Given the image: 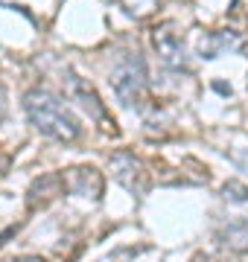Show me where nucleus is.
Masks as SVG:
<instances>
[{
  "instance_id": "obj_8",
  "label": "nucleus",
  "mask_w": 248,
  "mask_h": 262,
  "mask_svg": "<svg viewBox=\"0 0 248 262\" xmlns=\"http://www.w3.org/2000/svg\"><path fill=\"white\" fill-rule=\"evenodd\" d=\"M65 175L61 172H50V175H41L32 187H29V210H38V207L50 204L53 198L65 195Z\"/></svg>"
},
{
  "instance_id": "obj_1",
  "label": "nucleus",
  "mask_w": 248,
  "mask_h": 262,
  "mask_svg": "<svg viewBox=\"0 0 248 262\" xmlns=\"http://www.w3.org/2000/svg\"><path fill=\"white\" fill-rule=\"evenodd\" d=\"M24 111H27V120L32 122V128L56 143H73L82 134L79 117L53 91H44V88L27 91L24 94Z\"/></svg>"
},
{
  "instance_id": "obj_10",
  "label": "nucleus",
  "mask_w": 248,
  "mask_h": 262,
  "mask_svg": "<svg viewBox=\"0 0 248 262\" xmlns=\"http://www.w3.org/2000/svg\"><path fill=\"white\" fill-rule=\"evenodd\" d=\"M158 3H161V0H120L123 12L129 15V18H134V20L149 18V15L158 9Z\"/></svg>"
},
{
  "instance_id": "obj_7",
  "label": "nucleus",
  "mask_w": 248,
  "mask_h": 262,
  "mask_svg": "<svg viewBox=\"0 0 248 262\" xmlns=\"http://www.w3.org/2000/svg\"><path fill=\"white\" fill-rule=\"evenodd\" d=\"M67 94L73 96V99H79V105H82V108H85L91 117H94V120L102 122V128H108V125L114 128V120L108 122L105 105L99 102V96L94 94V88H91V84H85V79H79L73 70H67Z\"/></svg>"
},
{
  "instance_id": "obj_13",
  "label": "nucleus",
  "mask_w": 248,
  "mask_h": 262,
  "mask_svg": "<svg viewBox=\"0 0 248 262\" xmlns=\"http://www.w3.org/2000/svg\"><path fill=\"white\" fill-rule=\"evenodd\" d=\"M6 169H9V158H6V155H0V178L6 175Z\"/></svg>"
},
{
  "instance_id": "obj_2",
  "label": "nucleus",
  "mask_w": 248,
  "mask_h": 262,
  "mask_svg": "<svg viewBox=\"0 0 248 262\" xmlns=\"http://www.w3.org/2000/svg\"><path fill=\"white\" fill-rule=\"evenodd\" d=\"M111 88L126 108H143L146 94H149V76H146V61L140 58V53H126L111 67Z\"/></svg>"
},
{
  "instance_id": "obj_12",
  "label": "nucleus",
  "mask_w": 248,
  "mask_h": 262,
  "mask_svg": "<svg viewBox=\"0 0 248 262\" xmlns=\"http://www.w3.org/2000/svg\"><path fill=\"white\" fill-rule=\"evenodd\" d=\"M3 262H44L41 256H15V259H3Z\"/></svg>"
},
{
  "instance_id": "obj_14",
  "label": "nucleus",
  "mask_w": 248,
  "mask_h": 262,
  "mask_svg": "<svg viewBox=\"0 0 248 262\" xmlns=\"http://www.w3.org/2000/svg\"><path fill=\"white\" fill-rule=\"evenodd\" d=\"M12 236V230H6V233H0V245H3V239H9Z\"/></svg>"
},
{
  "instance_id": "obj_9",
  "label": "nucleus",
  "mask_w": 248,
  "mask_h": 262,
  "mask_svg": "<svg viewBox=\"0 0 248 262\" xmlns=\"http://www.w3.org/2000/svg\"><path fill=\"white\" fill-rule=\"evenodd\" d=\"M219 242L228 248V251H248V222L245 219H239V222H231L228 227H222L219 230Z\"/></svg>"
},
{
  "instance_id": "obj_6",
  "label": "nucleus",
  "mask_w": 248,
  "mask_h": 262,
  "mask_svg": "<svg viewBox=\"0 0 248 262\" xmlns=\"http://www.w3.org/2000/svg\"><path fill=\"white\" fill-rule=\"evenodd\" d=\"M61 175H65V187L70 195L99 201V195H102V175L94 166H73V169H65Z\"/></svg>"
},
{
  "instance_id": "obj_4",
  "label": "nucleus",
  "mask_w": 248,
  "mask_h": 262,
  "mask_svg": "<svg viewBox=\"0 0 248 262\" xmlns=\"http://www.w3.org/2000/svg\"><path fill=\"white\" fill-rule=\"evenodd\" d=\"M152 47L170 70H178V73L184 70L187 73V53H184V41L178 35L175 24L167 20V24H158L152 29Z\"/></svg>"
},
{
  "instance_id": "obj_11",
  "label": "nucleus",
  "mask_w": 248,
  "mask_h": 262,
  "mask_svg": "<svg viewBox=\"0 0 248 262\" xmlns=\"http://www.w3.org/2000/svg\"><path fill=\"white\" fill-rule=\"evenodd\" d=\"M6 117V91H3V84H0V122Z\"/></svg>"
},
{
  "instance_id": "obj_3",
  "label": "nucleus",
  "mask_w": 248,
  "mask_h": 262,
  "mask_svg": "<svg viewBox=\"0 0 248 262\" xmlns=\"http://www.w3.org/2000/svg\"><path fill=\"white\" fill-rule=\"evenodd\" d=\"M108 169H111V178L126 187L132 195L143 198L149 192V172H146V163L132 151H117L108 158Z\"/></svg>"
},
{
  "instance_id": "obj_5",
  "label": "nucleus",
  "mask_w": 248,
  "mask_h": 262,
  "mask_svg": "<svg viewBox=\"0 0 248 262\" xmlns=\"http://www.w3.org/2000/svg\"><path fill=\"white\" fill-rule=\"evenodd\" d=\"M225 53H237V56L248 58V38L237 29H216L199 38V56L201 58H219Z\"/></svg>"
}]
</instances>
